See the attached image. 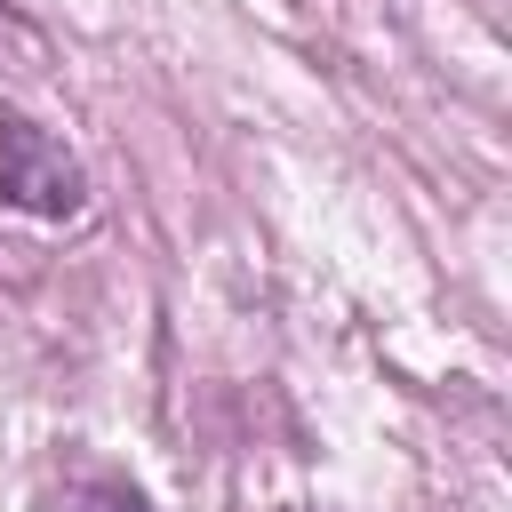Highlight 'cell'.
Returning <instances> with one entry per match:
<instances>
[{"instance_id": "6da1fadb", "label": "cell", "mask_w": 512, "mask_h": 512, "mask_svg": "<svg viewBox=\"0 0 512 512\" xmlns=\"http://www.w3.org/2000/svg\"><path fill=\"white\" fill-rule=\"evenodd\" d=\"M0 200L24 208V216L64 224V216L88 208V176L48 128H32L24 112H0Z\"/></svg>"}, {"instance_id": "7a4b0ae2", "label": "cell", "mask_w": 512, "mask_h": 512, "mask_svg": "<svg viewBox=\"0 0 512 512\" xmlns=\"http://www.w3.org/2000/svg\"><path fill=\"white\" fill-rule=\"evenodd\" d=\"M40 512H152V504H144V488L112 480V472H72V480L40 488Z\"/></svg>"}, {"instance_id": "3957f363", "label": "cell", "mask_w": 512, "mask_h": 512, "mask_svg": "<svg viewBox=\"0 0 512 512\" xmlns=\"http://www.w3.org/2000/svg\"><path fill=\"white\" fill-rule=\"evenodd\" d=\"M0 72H16V80H40L48 72V40L24 16H8V8H0Z\"/></svg>"}]
</instances>
